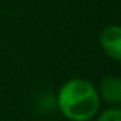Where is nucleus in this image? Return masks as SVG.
<instances>
[{
	"instance_id": "f257e3e1",
	"label": "nucleus",
	"mask_w": 121,
	"mask_h": 121,
	"mask_svg": "<svg viewBox=\"0 0 121 121\" xmlns=\"http://www.w3.org/2000/svg\"><path fill=\"white\" fill-rule=\"evenodd\" d=\"M57 104L66 118L72 121H87L97 113L100 97L92 83L83 78H72L60 87Z\"/></svg>"
},
{
	"instance_id": "f03ea898",
	"label": "nucleus",
	"mask_w": 121,
	"mask_h": 121,
	"mask_svg": "<svg viewBox=\"0 0 121 121\" xmlns=\"http://www.w3.org/2000/svg\"><path fill=\"white\" fill-rule=\"evenodd\" d=\"M100 41L103 51L118 61L121 58V29L118 26H107L101 31L100 34Z\"/></svg>"
},
{
	"instance_id": "7ed1b4c3",
	"label": "nucleus",
	"mask_w": 121,
	"mask_h": 121,
	"mask_svg": "<svg viewBox=\"0 0 121 121\" xmlns=\"http://www.w3.org/2000/svg\"><path fill=\"white\" fill-rule=\"evenodd\" d=\"M101 95L106 101L118 104L121 101V80L118 77H104L100 84Z\"/></svg>"
},
{
	"instance_id": "20e7f679",
	"label": "nucleus",
	"mask_w": 121,
	"mask_h": 121,
	"mask_svg": "<svg viewBox=\"0 0 121 121\" xmlns=\"http://www.w3.org/2000/svg\"><path fill=\"white\" fill-rule=\"evenodd\" d=\"M97 121H121V110L120 109H109L101 113Z\"/></svg>"
}]
</instances>
